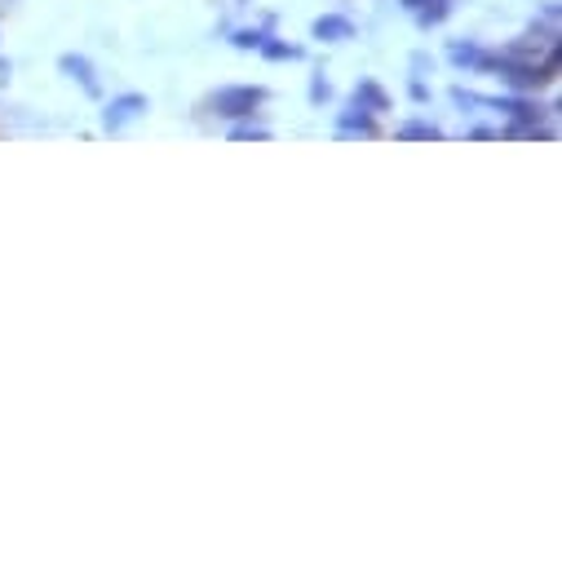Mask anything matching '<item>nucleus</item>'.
Listing matches in <instances>:
<instances>
[{
  "label": "nucleus",
  "instance_id": "nucleus-12",
  "mask_svg": "<svg viewBox=\"0 0 562 562\" xmlns=\"http://www.w3.org/2000/svg\"><path fill=\"white\" fill-rule=\"evenodd\" d=\"M266 128L261 124H239V128H231V143H266Z\"/></svg>",
  "mask_w": 562,
  "mask_h": 562
},
{
  "label": "nucleus",
  "instance_id": "nucleus-11",
  "mask_svg": "<svg viewBox=\"0 0 562 562\" xmlns=\"http://www.w3.org/2000/svg\"><path fill=\"white\" fill-rule=\"evenodd\" d=\"M416 19H420V27H435V23H443V19H448V0H426V5L416 10Z\"/></svg>",
  "mask_w": 562,
  "mask_h": 562
},
{
  "label": "nucleus",
  "instance_id": "nucleus-3",
  "mask_svg": "<svg viewBox=\"0 0 562 562\" xmlns=\"http://www.w3.org/2000/svg\"><path fill=\"white\" fill-rule=\"evenodd\" d=\"M143 111H147V98H143V93H120V98H111V102H106L102 124H106V133H120L128 120H137Z\"/></svg>",
  "mask_w": 562,
  "mask_h": 562
},
{
  "label": "nucleus",
  "instance_id": "nucleus-5",
  "mask_svg": "<svg viewBox=\"0 0 562 562\" xmlns=\"http://www.w3.org/2000/svg\"><path fill=\"white\" fill-rule=\"evenodd\" d=\"M58 67H63V76H71V80H80L89 93H98V80H93L89 58H80V54H63V58H58Z\"/></svg>",
  "mask_w": 562,
  "mask_h": 562
},
{
  "label": "nucleus",
  "instance_id": "nucleus-14",
  "mask_svg": "<svg viewBox=\"0 0 562 562\" xmlns=\"http://www.w3.org/2000/svg\"><path fill=\"white\" fill-rule=\"evenodd\" d=\"M328 93H333V89H328V80H315V85H311V98H315V102H324Z\"/></svg>",
  "mask_w": 562,
  "mask_h": 562
},
{
  "label": "nucleus",
  "instance_id": "nucleus-8",
  "mask_svg": "<svg viewBox=\"0 0 562 562\" xmlns=\"http://www.w3.org/2000/svg\"><path fill=\"white\" fill-rule=\"evenodd\" d=\"M439 128L435 124H426V120H407L403 128H398V143H439Z\"/></svg>",
  "mask_w": 562,
  "mask_h": 562
},
{
  "label": "nucleus",
  "instance_id": "nucleus-9",
  "mask_svg": "<svg viewBox=\"0 0 562 562\" xmlns=\"http://www.w3.org/2000/svg\"><path fill=\"white\" fill-rule=\"evenodd\" d=\"M448 58H452L457 67H474V71H483V67H487V54H483L479 45H470V41H465V45L457 41V45L448 49Z\"/></svg>",
  "mask_w": 562,
  "mask_h": 562
},
{
  "label": "nucleus",
  "instance_id": "nucleus-6",
  "mask_svg": "<svg viewBox=\"0 0 562 562\" xmlns=\"http://www.w3.org/2000/svg\"><path fill=\"white\" fill-rule=\"evenodd\" d=\"M341 133H363V137H372V133H376V120H372V111H363L359 102H350V111L341 115Z\"/></svg>",
  "mask_w": 562,
  "mask_h": 562
},
{
  "label": "nucleus",
  "instance_id": "nucleus-10",
  "mask_svg": "<svg viewBox=\"0 0 562 562\" xmlns=\"http://www.w3.org/2000/svg\"><path fill=\"white\" fill-rule=\"evenodd\" d=\"M257 49H261V54H266L270 63H297V58H302V49H297V45H284V41H270V36H266V41H261Z\"/></svg>",
  "mask_w": 562,
  "mask_h": 562
},
{
  "label": "nucleus",
  "instance_id": "nucleus-13",
  "mask_svg": "<svg viewBox=\"0 0 562 562\" xmlns=\"http://www.w3.org/2000/svg\"><path fill=\"white\" fill-rule=\"evenodd\" d=\"M261 41H266L261 32H248V27H244V32H235V45H239V49H257Z\"/></svg>",
  "mask_w": 562,
  "mask_h": 562
},
{
  "label": "nucleus",
  "instance_id": "nucleus-4",
  "mask_svg": "<svg viewBox=\"0 0 562 562\" xmlns=\"http://www.w3.org/2000/svg\"><path fill=\"white\" fill-rule=\"evenodd\" d=\"M311 36L315 41H355V23L341 19V14H324V19H315Z\"/></svg>",
  "mask_w": 562,
  "mask_h": 562
},
{
  "label": "nucleus",
  "instance_id": "nucleus-15",
  "mask_svg": "<svg viewBox=\"0 0 562 562\" xmlns=\"http://www.w3.org/2000/svg\"><path fill=\"white\" fill-rule=\"evenodd\" d=\"M403 5H407V10H420V5H426V0H403Z\"/></svg>",
  "mask_w": 562,
  "mask_h": 562
},
{
  "label": "nucleus",
  "instance_id": "nucleus-7",
  "mask_svg": "<svg viewBox=\"0 0 562 562\" xmlns=\"http://www.w3.org/2000/svg\"><path fill=\"white\" fill-rule=\"evenodd\" d=\"M355 102H359L363 111H372V115H376V111H390V98H385V89H381V85H372V80H363V85L355 89Z\"/></svg>",
  "mask_w": 562,
  "mask_h": 562
},
{
  "label": "nucleus",
  "instance_id": "nucleus-1",
  "mask_svg": "<svg viewBox=\"0 0 562 562\" xmlns=\"http://www.w3.org/2000/svg\"><path fill=\"white\" fill-rule=\"evenodd\" d=\"M261 102H266V89L261 85H231V89H217L209 98V111H217L226 120H248Z\"/></svg>",
  "mask_w": 562,
  "mask_h": 562
},
{
  "label": "nucleus",
  "instance_id": "nucleus-2",
  "mask_svg": "<svg viewBox=\"0 0 562 562\" xmlns=\"http://www.w3.org/2000/svg\"><path fill=\"white\" fill-rule=\"evenodd\" d=\"M483 71H501L505 85H514V89H540V85L553 80L549 67H540V63H518V58H487Z\"/></svg>",
  "mask_w": 562,
  "mask_h": 562
}]
</instances>
